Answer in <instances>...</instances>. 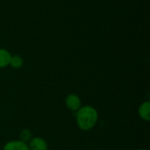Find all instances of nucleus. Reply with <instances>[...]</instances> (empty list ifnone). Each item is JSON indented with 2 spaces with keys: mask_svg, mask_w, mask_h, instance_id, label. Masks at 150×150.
<instances>
[{
  "mask_svg": "<svg viewBox=\"0 0 150 150\" xmlns=\"http://www.w3.org/2000/svg\"><path fill=\"white\" fill-rule=\"evenodd\" d=\"M76 112V124L81 130L90 131L97 125L98 120V112L93 106H81Z\"/></svg>",
  "mask_w": 150,
  "mask_h": 150,
  "instance_id": "obj_1",
  "label": "nucleus"
},
{
  "mask_svg": "<svg viewBox=\"0 0 150 150\" xmlns=\"http://www.w3.org/2000/svg\"><path fill=\"white\" fill-rule=\"evenodd\" d=\"M65 105L69 110L72 112H76L82 106V101L78 95L75 93H70L65 98Z\"/></svg>",
  "mask_w": 150,
  "mask_h": 150,
  "instance_id": "obj_2",
  "label": "nucleus"
},
{
  "mask_svg": "<svg viewBox=\"0 0 150 150\" xmlns=\"http://www.w3.org/2000/svg\"><path fill=\"white\" fill-rule=\"evenodd\" d=\"M29 150H47L48 145L45 139L41 137H33L27 143Z\"/></svg>",
  "mask_w": 150,
  "mask_h": 150,
  "instance_id": "obj_3",
  "label": "nucleus"
},
{
  "mask_svg": "<svg viewBox=\"0 0 150 150\" xmlns=\"http://www.w3.org/2000/svg\"><path fill=\"white\" fill-rule=\"evenodd\" d=\"M3 150H29L27 143L20 140H13L6 142Z\"/></svg>",
  "mask_w": 150,
  "mask_h": 150,
  "instance_id": "obj_4",
  "label": "nucleus"
},
{
  "mask_svg": "<svg viewBox=\"0 0 150 150\" xmlns=\"http://www.w3.org/2000/svg\"><path fill=\"white\" fill-rule=\"evenodd\" d=\"M139 116L142 120L144 121H149L150 120V102L145 101L141 104L138 109Z\"/></svg>",
  "mask_w": 150,
  "mask_h": 150,
  "instance_id": "obj_5",
  "label": "nucleus"
},
{
  "mask_svg": "<svg viewBox=\"0 0 150 150\" xmlns=\"http://www.w3.org/2000/svg\"><path fill=\"white\" fill-rule=\"evenodd\" d=\"M11 58V54L4 49V48H0V68H5L10 65Z\"/></svg>",
  "mask_w": 150,
  "mask_h": 150,
  "instance_id": "obj_6",
  "label": "nucleus"
},
{
  "mask_svg": "<svg viewBox=\"0 0 150 150\" xmlns=\"http://www.w3.org/2000/svg\"><path fill=\"white\" fill-rule=\"evenodd\" d=\"M24 64V61L22 59V57L20 55H11V62H10V65L11 68L13 69H20Z\"/></svg>",
  "mask_w": 150,
  "mask_h": 150,
  "instance_id": "obj_7",
  "label": "nucleus"
},
{
  "mask_svg": "<svg viewBox=\"0 0 150 150\" xmlns=\"http://www.w3.org/2000/svg\"><path fill=\"white\" fill-rule=\"evenodd\" d=\"M33 137V133L29 129H23L19 133V140L25 143H28Z\"/></svg>",
  "mask_w": 150,
  "mask_h": 150,
  "instance_id": "obj_8",
  "label": "nucleus"
},
{
  "mask_svg": "<svg viewBox=\"0 0 150 150\" xmlns=\"http://www.w3.org/2000/svg\"><path fill=\"white\" fill-rule=\"evenodd\" d=\"M136 150H147V149H136Z\"/></svg>",
  "mask_w": 150,
  "mask_h": 150,
  "instance_id": "obj_9",
  "label": "nucleus"
}]
</instances>
